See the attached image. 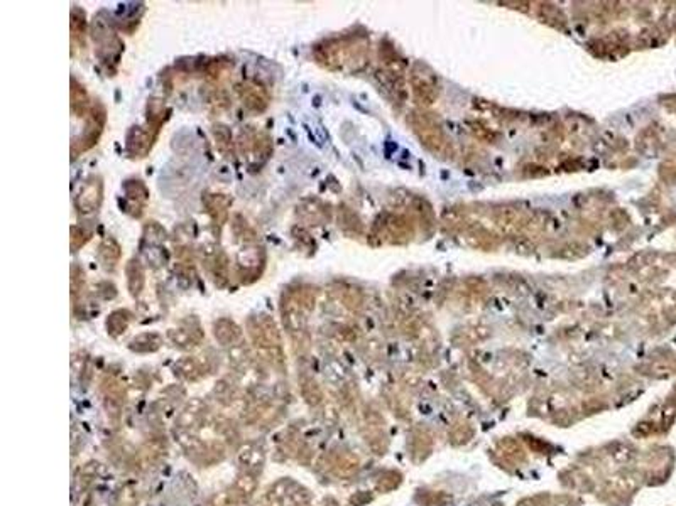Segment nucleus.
I'll list each match as a JSON object with an SVG mask.
<instances>
[{"label": "nucleus", "instance_id": "dca6fc26", "mask_svg": "<svg viewBox=\"0 0 676 506\" xmlns=\"http://www.w3.org/2000/svg\"><path fill=\"white\" fill-rule=\"evenodd\" d=\"M230 227H232V233L237 242H241L243 247L247 245H257L259 235H257L255 228L247 221V218L241 213H236L230 220Z\"/></svg>", "mask_w": 676, "mask_h": 506}, {"label": "nucleus", "instance_id": "a211bd4d", "mask_svg": "<svg viewBox=\"0 0 676 506\" xmlns=\"http://www.w3.org/2000/svg\"><path fill=\"white\" fill-rule=\"evenodd\" d=\"M146 114H147L149 129H152L157 134V132H159L161 126L166 124V120H168L169 108H166L164 102H162V100H157V98H151V100H149V103H147Z\"/></svg>", "mask_w": 676, "mask_h": 506}, {"label": "nucleus", "instance_id": "f8f14e48", "mask_svg": "<svg viewBox=\"0 0 676 506\" xmlns=\"http://www.w3.org/2000/svg\"><path fill=\"white\" fill-rule=\"evenodd\" d=\"M70 107L73 119H87L90 110H92L93 103L90 102V97L85 90L83 85L76 78H71V90H70Z\"/></svg>", "mask_w": 676, "mask_h": 506}, {"label": "nucleus", "instance_id": "6ab92c4d", "mask_svg": "<svg viewBox=\"0 0 676 506\" xmlns=\"http://www.w3.org/2000/svg\"><path fill=\"white\" fill-rule=\"evenodd\" d=\"M213 333L216 340L222 343V345H232V343H236L238 338H241V328H238L232 319L227 318L216 321L213 324Z\"/></svg>", "mask_w": 676, "mask_h": 506}, {"label": "nucleus", "instance_id": "bb28decb", "mask_svg": "<svg viewBox=\"0 0 676 506\" xmlns=\"http://www.w3.org/2000/svg\"><path fill=\"white\" fill-rule=\"evenodd\" d=\"M98 291H103V299H114L117 296V287L112 282H100L98 284Z\"/></svg>", "mask_w": 676, "mask_h": 506}, {"label": "nucleus", "instance_id": "5701e85b", "mask_svg": "<svg viewBox=\"0 0 676 506\" xmlns=\"http://www.w3.org/2000/svg\"><path fill=\"white\" fill-rule=\"evenodd\" d=\"M130 318H132V314H130L127 309L114 311V313L108 316V319H107L108 333H110V334L124 333L125 328H127Z\"/></svg>", "mask_w": 676, "mask_h": 506}, {"label": "nucleus", "instance_id": "423d86ee", "mask_svg": "<svg viewBox=\"0 0 676 506\" xmlns=\"http://www.w3.org/2000/svg\"><path fill=\"white\" fill-rule=\"evenodd\" d=\"M201 262L215 287L225 289L230 282V260L228 255L215 243L201 247Z\"/></svg>", "mask_w": 676, "mask_h": 506}, {"label": "nucleus", "instance_id": "1a4fd4ad", "mask_svg": "<svg viewBox=\"0 0 676 506\" xmlns=\"http://www.w3.org/2000/svg\"><path fill=\"white\" fill-rule=\"evenodd\" d=\"M156 137L157 134L149 126H130L127 137H125V152L130 159H144L152 151Z\"/></svg>", "mask_w": 676, "mask_h": 506}, {"label": "nucleus", "instance_id": "393cba45", "mask_svg": "<svg viewBox=\"0 0 676 506\" xmlns=\"http://www.w3.org/2000/svg\"><path fill=\"white\" fill-rule=\"evenodd\" d=\"M141 346H144V350H149V351L156 350V348L159 346V336H157V334H142V336H139L137 340L132 341L134 350L139 351L141 350Z\"/></svg>", "mask_w": 676, "mask_h": 506}, {"label": "nucleus", "instance_id": "b1692460", "mask_svg": "<svg viewBox=\"0 0 676 506\" xmlns=\"http://www.w3.org/2000/svg\"><path fill=\"white\" fill-rule=\"evenodd\" d=\"M92 232L85 227H71V252H78L81 247H85L92 238Z\"/></svg>", "mask_w": 676, "mask_h": 506}, {"label": "nucleus", "instance_id": "f03ea898", "mask_svg": "<svg viewBox=\"0 0 676 506\" xmlns=\"http://www.w3.org/2000/svg\"><path fill=\"white\" fill-rule=\"evenodd\" d=\"M249 329L250 336L254 340L255 346L268 353L274 361H281V338H279V331L276 328L273 318L269 316H254L249 319Z\"/></svg>", "mask_w": 676, "mask_h": 506}, {"label": "nucleus", "instance_id": "39448f33", "mask_svg": "<svg viewBox=\"0 0 676 506\" xmlns=\"http://www.w3.org/2000/svg\"><path fill=\"white\" fill-rule=\"evenodd\" d=\"M107 124V112L105 107L102 103L95 102L92 110L87 119H85V129L78 139H73V157L78 156L81 152H87L92 149L93 146H97V142L100 140V135L103 134V129H105Z\"/></svg>", "mask_w": 676, "mask_h": 506}, {"label": "nucleus", "instance_id": "6e6552de", "mask_svg": "<svg viewBox=\"0 0 676 506\" xmlns=\"http://www.w3.org/2000/svg\"><path fill=\"white\" fill-rule=\"evenodd\" d=\"M236 90L242 102V107L245 110L252 112V114H263V112L268 110L270 95L268 88L263 87L260 83H257V81H242V83L237 85Z\"/></svg>", "mask_w": 676, "mask_h": 506}, {"label": "nucleus", "instance_id": "aec40b11", "mask_svg": "<svg viewBox=\"0 0 676 506\" xmlns=\"http://www.w3.org/2000/svg\"><path fill=\"white\" fill-rule=\"evenodd\" d=\"M70 27H71V41L78 44V46L85 48V36H87V21H85V12L78 7L71 9L70 17Z\"/></svg>", "mask_w": 676, "mask_h": 506}, {"label": "nucleus", "instance_id": "4468645a", "mask_svg": "<svg viewBox=\"0 0 676 506\" xmlns=\"http://www.w3.org/2000/svg\"><path fill=\"white\" fill-rule=\"evenodd\" d=\"M125 277H127V287L132 297H139L146 287V269L139 259H130L125 265Z\"/></svg>", "mask_w": 676, "mask_h": 506}, {"label": "nucleus", "instance_id": "9d476101", "mask_svg": "<svg viewBox=\"0 0 676 506\" xmlns=\"http://www.w3.org/2000/svg\"><path fill=\"white\" fill-rule=\"evenodd\" d=\"M232 198L225 193L208 191L201 196V205L205 213L208 215L211 223L223 227L230 218V208H232Z\"/></svg>", "mask_w": 676, "mask_h": 506}, {"label": "nucleus", "instance_id": "2eb2a0df", "mask_svg": "<svg viewBox=\"0 0 676 506\" xmlns=\"http://www.w3.org/2000/svg\"><path fill=\"white\" fill-rule=\"evenodd\" d=\"M211 137H213L215 147L225 159H233L236 156V142H233L232 130L225 124H215L211 126Z\"/></svg>", "mask_w": 676, "mask_h": 506}, {"label": "nucleus", "instance_id": "412c9836", "mask_svg": "<svg viewBox=\"0 0 676 506\" xmlns=\"http://www.w3.org/2000/svg\"><path fill=\"white\" fill-rule=\"evenodd\" d=\"M166 238H168V233L157 221H149V223L144 225V242L149 247H161L166 242Z\"/></svg>", "mask_w": 676, "mask_h": 506}, {"label": "nucleus", "instance_id": "f3484780", "mask_svg": "<svg viewBox=\"0 0 676 506\" xmlns=\"http://www.w3.org/2000/svg\"><path fill=\"white\" fill-rule=\"evenodd\" d=\"M124 193L125 201L132 208H137L141 213H144V205L149 200V189L144 181L141 179H127L124 183Z\"/></svg>", "mask_w": 676, "mask_h": 506}, {"label": "nucleus", "instance_id": "0eeeda50", "mask_svg": "<svg viewBox=\"0 0 676 506\" xmlns=\"http://www.w3.org/2000/svg\"><path fill=\"white\" fill-rule=\"evenodd\" d=\"M103 201V179L100 176H90L80 184L78 193L75 196V206L81 215L95 213L102 206Z\"/></svg>", "mask_w": 676, "mask_h": 506}, {"label": "nucleus", "instance_id": "f257e3e1", "mask_svg": "<svg viewBox=\"0 0 676 506\" xmlns=\"http://www.w3.org/2000/svg\"><path fill=\"white\" fill-rule=\"evenodd\" d=\"M92 39L95 48H97V58L103 66H107V70H110V66L115 68L119 65L122 53H124V43L117 36L114 21L107 17L105 12L97 14V17L93 19Z\"/></svg>", "mask_w": 676, "mask_h": 506}, {"label": "nucleus", "instance_id": "ddd939ff", "mask_svg": "<svg viewBox=\"0 0 676 506\" xmlns=\"http://www.w3.org/2000/svg\"><path fill=\"white\" fill-rule=\"evenodd\" d=\"M98 259L107 272H114L122 259V247L114 237H105L98 247Z\"/></svg>", "mask_w": 676, "mask_h": 506}, {"label": "nucleus", "instance_id": "7ed1b4c3", "mask_svg": "<svg viewBox=\"0 0 676 506\" xmlns=\"http://www.w3.org/2000/svg\"><path fill=\"white\" fill-rule=\"evenodd\" d=\"M265 264H268V255H265L264 247L260 245H247L236 257V269L238 282L242 286H250L263 277Z\"/></svg>", "mask_w": 676, "mask_h": 506}, {"label": "nucleus", "instance_id": "9b49d317", "mask_svg": "<svg viewBox=\"0 0 676 506\" xmlns=\"http://www.w3.org/2000/svg\"><path fill=\"white\" fill-rule=\"evenodd\" d=\"M328 206L318 198H306L296 206V218L305 225H323L328 220Z\"/></svg>", "mask_w": 676, "mask_h": 506}, {"label": "nucleus", "instance_id": "a878e982", "mask_svg": "<svg viewBox=\"0 0 676 506\" xmlns=\"http://www.w3.org/2000/svg\"><path fill=\"white\" fill-rule=\"evenodd\" d=\"M210 105L213 107L216 112L225 110V108L230 107L228 97L225 95V92H220V90H216V92H213V97L210 98Z\"/></svg>", "mask_w": 676, "mask_h": 506}, {"label": "nucleus", "instance_id": "4be33fe9", "mask_svg": "<svg viewBox=\"0 0 676 506\" xmlns=\"http://www.w3.org/2000/svg\"><path fill=\"white\" fill-rule=\"evenodd\" d=\"M70 289H71V299H73V304L78 302V297H81L85 294V289H87V280H85V272L80 265H73L71 267V279H70Z\"/></svg>", "mask_w": 676, "mask_h": 506}, {"label": "nucleus", "instance_id": "20e7f679", "mask_svg": "<svg viewBox=\"0 0 676 506\" xmlns=\"http://www.w3.org/2000/svg\"><path fill=\"white\" fill-rule=\"evenodd\" d=\"M237 144L242 156L252 164H263L273 154V140H270L269 134L257 130L255 126L242 129V132L238 134Z\"/></svg>", "mask_w": 676, "mask_h": 506}]
</instances>
